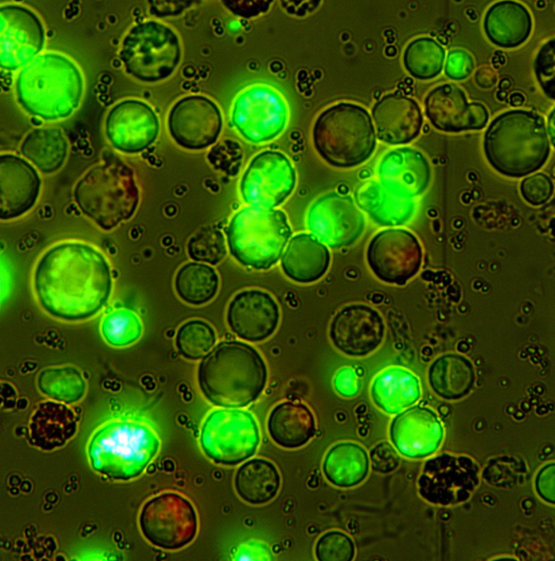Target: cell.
I'll return each mask as SVG.
<instances>
[{
    "label": "cell",
    "instance_id": "45",
    "mask_svg": "<svg viewBox=\"0 0 555 561\" xmlns=\"http://www.w3.org/2000/svg\"><path fill=\"white\" fill-rule=\"evenodd\" d=\"M534 73L543 93L555 99V42L547 40L538 50L534 60Z\"/></svg>",
    "mask_w": 555,
    "mask_h": 561
},
{
    "label": "cell",
    "instance_id": "2",
    "mask_svg": "<svg viewBox=\"0 0 555 561\" xmlns=\"http://www.w3.org/2000/svg\"><path fill=\"white\" fill-rule=\"evenodd\" d=\"M198 385L204 397L223 408H241L262 394L267 367L261 354L241 341H223L200 362Z\"/></svg>",
    "mask_w": 555,
    "mask_h": 561
},
{
    "label": "cell",
    "instance_id": "24",
    "mask_svg": "<svg viewBox=\"0 0 555 561\" xmlns=\"http://www.w3.org/2000/svg\"><path fill=\"white\" fill-rule=\"evenodd\" d=\"M379 183L390 193L413 199L423 194L431 182L427 157L412 147H398L386 152L378 164Z\"/></svg>",
    "mask_w": 555,
    "mask_h": 561
},
{
    "label": "cell",
    "instance_id": "11",
    "mask_svg": "<svg viewBox=\"0 0 555 561\" xmlns=\"http://www.w3.org/2000/svg\"><path fill=\"white\" fill-rule=\"evenodd\" d=\"M139 526L152 545L178 550L195 538L198 517L187 498L176 492H163L145 502L139 514Z\"/></svg>",
    "mask_w": 555,
    "mask_h": 561
},
{
    "label": "cell",
    "instance_id": "54",
    "mask_svg": "<svg viewBox=\"0 0 555 561\" xmlns=\"http://www.w3.org/2000/svg\"><path fill=\"white\" fill-rule=\"evenodd\" d=\"M475 81L477 85L483 89H488L494 86L497 81L495 71L489 67H481L476 71Z\"/></svg>",
    "mask_w": 555,
    "mask_h": 561
},
{
    "label": "cell",
    "instance_id": "8",
    "mask_svg": "<svg viewBox=\"0 0 555 561\" xmlns=\"http://www.w3.org/2000/svg\"><path fill=\"white\" fill-rule=\"evenodd\" d=\"M291 234L283 211L254 206L238 211L226 228L231 255L257 270L269 269L279 260Z\"/></svg>",
    "mask_w": 555,
    "mask_h": 561
},
{
    "label": "cell",
    "instance_id": "6",
    "mask_svg": "<svg viewBox=\"0 0 555 561\" xmlns=\"http://www.w3.org/2000/svg\"><path fill=\"white\" fill-rule=\"evenodd\" d=\"M312 138L317 153L337 168L358 166L376 149L370 114L356 103L340 102L322 111L314 123Z\"/></svg>",
    "mask_w": 555,
    "mask_h": 561
},
{
    "label": "cell",
    "instance_id": "39",
    "mask_svg": "<svg viewBox=\"0 0 555 561\" xmlns=\"http://www.w3.org/2000/svg\"><path fill=\"white\" fill-rule=\"evenodd\" d=\"M37 383L43 394L67 404L79 401L86 390L81 372L73 366L44 369L39 374Z\"/></svg>",
    "mask_w": 555,
    "mask_h": 561
},
{
    "label": "cell",
    "instance_id": "3",
    "mask_svg": "<svg viewBox=\"0 0 555 561\" xmlns=\"http://www.w3.org/2000/svg\"><path fill=\"white\" fill-rule=\"evenodd\" d=\"M483 150L490 166L503 176L520 178L534 173L551 152L544 118L524 109L499 114L484 133Z\"/></svg>",
    "mask_w": 555,
    "mask_h": 561
},
{
    "label": "cell",
    "instance_id": "10",
    "mask_svg": "<svg viewBox=\"0 0 555 561\" xmlns=\"http://www.w3.org/2000/svg\"><path fill=\"white\" fill-rule=\"evenodd\" d=\"M199 441L210 460L220 465L235 466L256 453L260 430L249 411L217 409L204 420Z\"/></svg>",
    "mask_w": 555,
    "mask_h": 561
},
{
    "label": "cell",
    "instance_id": "7",
    "mask_svg": "<svg viewBox=\"0 0 555 561\" xmlns=\"http://www.w3.org/2000/svg\"><path fill=\"white\" fill-rule=\"evenodd\" d=\"M159 447V438L146 424L115 420L94 433L88 444V456L98 473L113 480L128 481L144 472Z\"/></svg>",
    "mask_w": 555,
    "mask_h": 561
},
{
    "label": "cell",
    "instance_id": "38",
    "mask_svg": "<svg viewBox=\"0 0 555 561\" xmlns=\"http://www.w3.org/2000/svg\"><path fill=\"white\" fill-rule=\"evenodd\" d=\"M444 60V48L436 40L426 36L412 40L403 54L405 69L419 80L437 77L442 71Z\"/></svg>",
    "mask_w": 555,
    "mask_h": 561
},
{
    "label": "cell",
    "instance_id": "32",
    "mask_svg": "<svg viewBox=\"0 0 555 561\" xmlns=\"http://www.w3.org/2000/svg\"><path fill=\"white\" fill-rule=\"evenodd\" d=\"M427 376L432 391L447 401L466 397L473 389L476 378L472 362L457 353L436 358L429 366Z\"/></svg>",
    "mask_w": 555,
    "mask_h": 561
},
{
    "label": "cell",
    "instance_id": "23",
    "mask_svg": "<svg viewBox=\"0 0 555 561\" xmlns=\"http://www.w3.org/2000/svg\"><path fill=\"white\" fill-rule=\"evenodd\" d=\"M279 306L266 291L247 289L236 294L227 308V324L241 339L260 342L270 337L279 324Z\"/></svg>",
    "mask_w": 555,
    "mask_h": 561
},
{
    "label": "cell",
    "instance_id": "4",
    "mask_svg": "<svg viewBox=\"0 0 555 561\" xmlns=\"http://www.w3.org/2000/svg\"><path fill=\"white\" fill-rule=\"evenodd\" d=\"M83 77L76 64L64 55H38L17 75L15 91L19 104L44 120L70 116L83 95Z\"/></svg>",
    "mask_w": 555,
    "mask_h": 561
},
{
    "label": "cell",
    "instance_id": "33",
    "mask_svg": "<svg viewBox=\"0 0 555 561\" xmlns=\"http://www.w3.org/2000/svg\"><path fill=\"white\" fill-rule=\"evenodd\" d=\"M420 396L419 379L414 373L401 367L385 369L371 385L374 404L388 414H396L410 407Z\"/></svg>",
    "mask_w": 555,
    "mask_h": 561
},
{
    "label": "cell",
    "instance_id": "15",
    "mask_svg": "<svg viewBox=\"0 0 555 561\" xmlns=\"http://www.w3.org/2000/svg\"><path fill=\"white\" fill-rule=\"evenodd\" d=\"M295 184L296 172L289 158L280 151L264 150L249 163L240 182V192L251 206L273 208L291 195Z\"/></svg>",
    "mask_w": 555,
    "mask_h": 561
},
{
    "label": "cell",
    "instance_id": "28",
    "mask_svg": "<svg viewBox=\"0 0 555 561\" xmlns=\"http://www.w3.org/2000/svg\"><path fill=\"white\" fill-rule=\"evenodd\" d=\"M331 261L328 248L314 235H295L282 257L284 274L297 283H313L327 272Z\"/></svg>",
    "mask_w": 555,
    "mask_h": 561
},
{
    "label": "cell",
    "instance_id": "14",
    "mask_svg": "<svg viewBox=\"0 0 555 561\" xmlns=\"http://www.w3.org/2000/svg\"><path fill=\"white\" fill-rule=\"evenodd\" d=\"M423 258L417 237L406 229H386L369 242L366 260L373 274L389 284L404 285L420 270Z\"/></svg>",
    "mask_w": 555,
    "mask_h": 561
},
{
    "label": "cell",
    "instance_id": "16",
    "mask_svg": "<svg viewBox=\"0 0 555 561\" xmlns=\"http://www.w3.org/2000/svg\"><path fill=\"white\" fill-rule=\"evenodd\" d=\"M307 227L332 248L352 245L365 229V217L349 195L330 192L320 196L307 213Z\"/></svg>",
    "mask_w": 555,
    "mask_h": 561
},
{
    "label": "cell",
    "instance_id": "30",
    "mask_svg": "<svg viewBox=\"0 0 555 561\" xmlns=\"http://www.w3.org/2000/svg\"><path fill=\"white\" fill-rule=\"evenodd\" d=\"M271 439L286 449L307 444L315 435L316 425L311 410L303 403L285 401L276 405L267 419Z\"/></svg>",
    "mask_w": 555,
    "mask_h": 561
},
{
    "label": "cell",
    "instance_id": "56",
    "mask_svg": "<svg viewBox=\"0 0 555 561\" xmlns=\"http://www.w3.org/2000/svg\"><path fill=\"white\" fill-rule=\"evenodd\" d=\"M510 102L513 106H519L524 102V97L522 94L514 93L510 97Z\"/></svg>",
    "mask_w": 555,
    "mask_h": 561
},
{
    "label": "cell",
    "instance_id": "26",
    "mask_svg": "<svg viewBox=\"0 0 555 561\" xmlns=\"http://www.w3.org/2000/svg\"><path fill=\"white\" fill-rule=\"evenodd\" d=\"M372 116L378 138L392 145L413 141L423 125L418 103L400 92L382 96L374 104Z\"/></svg>",
    "mask_w": 555,
    "mask_h": 561
},
{
    "label": "cell",
    "instance_id": "25",
    "mask_svg": "<svg viewBox=\"0 0 555 561\" xmlns=\"http://www.w3.org/2000/svg\"><path fill=\"white\" fill-rule=\"evenodd\" d=\"M41 179L36 169L14 154L0 156V217L18 218L36 203Z\"/></svg>",
    "mask_w": 555,
    "mask_h": 561
},
{
    "label": "cell",
    "instance_id": "48",
    "mask_svg": "<svg viewBox=\"0 0 555 561\" xmlns=\"http://www.w3.org/2000/svg\"><path fill=\"white\" fill-rule=\"evenodd\" d=\"M474 69V60L465 50L453 49L448 53L445 74L452 80L466 79Z\"/></svg>",
    "mask_w": 555,
    "mask_h": 561
},
{
    "label": "cell",
    "instance_id": "31",
    "mask_svg": "<svg viewBox=\"0 0 555 561\" xmlns=\"http://www.w3.org/2000/svg\"><path fill=\"white\" fill-rule=\"evenodd\" d=\"M356 203L379 226L405 224L415 213L413 199L402 198L387 191L379 181H368L355 192Z\"/></svg>",
    "mask_w": 555,
    "mask_h": 561
},
{
    "label": "cell",
    "instance_id": "36",
    "mask_svg": "<svg viewBox=\"0 0 555 561\" xmlns=\"http://www.w3.org/2000/svg\"><path fill=\"white\" fill-rule=\"evenodd\" d=\"M21 152L43 173H53L64 164L68 142L59 128H36L26 135Z\"/></svg>",
    "mask_w": 555,
    "mask_h": 561
},
{
    "label": "cell",
    "instance_id": "55",
    "mask_svg": "<svg viewBox=\"0 0 555 561\" xmlns=\"http://www.w3.org/2000/svg\"><path fill=\"white\" fill-rule=\"evenodd\" d=\"M554 109H552L551 113L548 116V131L551 138V144H555V126H554Z\"/></svg>",
    "mask_w": 555,
    "mask_h": 561
},
{
    "label": "cell",
    "instance_id": "44",
    "mask_svg": "<svg viewBox=\"0 0 555 561\" xmlns=\"http://www.w3.org/2000/svg\"><path fill=\"white\" fill-rule=\"evenodd\" d=\"M354 555L353 540L339 530L324 533L315 545V556L319 561H351Z\"/></svg>",
    "mask_w": 555,
    "mask_h": 561
},
{
    "label": "cell",
    "instance_id": "22",
    "mask_svg": "<svg viewBox=\"0 0 555 561\" xmlns=\"http://www.w3.org/2000/svg\"><path fill=\"white\" fill-rule=\"evenodd\" d=\"M444 436L442 424L431 408L414 406L391 421L389 437L400 454L421 459L434 454Z\"/></svg>",
    "mask_w": 555,
    "mask_h": 561
},
{
    "label": "cell",
    "instance_id": "35",
    "mask_svg": "<svg viewBox=\"0 0 555 561\" xmlns=\"http://www.w3.org/2000/svg\"><path fill=\"white\" fill-rule=\"evenodd\" d=\"M369 458L360 444L350 441L333 445L325 455L323 472L326 479L340 488L360 484L368 475Z\"/></svg>",
    "mask_w": 555,
    "mask_h": 561
},
{
    "label": "cell",
    "instance_id": "19",
    "mask_svg": "<svg viewBox=\"0 0 555 561\" xmlns=\"http://www.w3.org/2000/svg\"><path fill=\"white\" fill-rule=\"evenodd\" d=\"M385 324L373 307L354 303L344 306L333 317L329 336L340 352L351 357H364L382 343Z\"/></svg>",
    "mask_w": 555,
    "mask_h": 561
},
{
    "label": "cell",
    "instance_id": "13",
    "mask_svg": "<svg viewBox=\"0 0 555 561\" xmlns=\"http://www.w3.org/2000/svg\"><path fill=\"white\" fill-rule=\"evenodd\" d=\"M288 109L273 88L256 85L241 92L234 101L231 122L237 132L255 144L278 137L287 125Z\"/></svg>",
    "mask_w": 555,
    "mask_h": 561
},
{
    "label": "cell",
    "instance_id": "40",
    "mask_svg": "<svg viewBox=\"0 0 555 561\" xmlns=\"http://www.w3.org/2000/svg\"><path fill=\"white\" fill-rule=\"evenodd\" d=\"M175 342L178 352L184 358L198 360L215 345L216 333L206 321L193 319L180 326Z\"/></svg>",
    "mask_w": 555,
    "mask_h": 561
},
{
    "label": "cell",
    "instance_id": "1",
    "mask_svg": "<svg viewBox=\"0 0 555 561\" xmlns=\"http://www.w3.org/2000/svg\"><path fill=\"white\" fill-rule=\"evenodd\" d=\"M34 288L42 308L65 321H82L96 315L112 290L108 261L93 246L62 242L38 261Z\"/></svg>",
    "mask_w": 555,
    "mask_h": 561
},
{
    "label": "cell",
    "instance_id": "47",
    "mask_svg": "<svg viewBox=\"0 0 555 561\" xmlns=\"http://www.w3.org/2000/svg\"><path fill=\"white\" fill-rule=\"evenodd\" d=\"M554 190L551 178L539 172L524 178L520 183V193L523 199L533 206L546 203Z\"/></svg>",
    "mask_w": 555,
    "mask_h": 561
},
{
    "label": "cell",
    "instance_id": "43",
    "mask_svg": "<svg viewBox=\"0 0 555 561\" xmlns=\"http://www.w3.org/2000/svg\"><path fill=\"white\" fill-rule=\"evenodd\" d=\"M527 474L525 463L514 456H498L484 468L483 478L497 487H513Z\"/></svg>",
    "mask_w": 555,
    "mask_h": 561
},
{
    "label": "cell",
    "instance_id": "49",
    "mask_svg": "<svg viewBox=\"0 0 555 561\" xmlns=\"http://www.w3.org/2000/svg\"><path fill=\"white\" fill-rule=\"evenodd\" d=\"M373 470L389 473L399 464V457L393 447L387 442L377 444L370 452Z\"/></svg>",
    "mask_w": 555,
    "mask_h": 561
},
{
    "label": "cell",
    "instance_id": "20",
    "mask_svg": "<svg viewBox=\"0 0 555 561\" xmlns=\"http://www.w3.org/2000/svg\"><path fill=\"white\" fill-rule=\"evenodd\" d=\"M105 129L113 147L121 152L134 154L154 143L159 134V119L146 102L126 99L109 111Z\"/></svg>",
    "mask_w": 555,
    "mask_h": 561
},
{
    "label": "cell",
    "instance_id": "29",
    "mask_svg": "<svg viewBox=\"0 0 555 561\" xmlns=\"http://www.w3.org/2000/svg\"><path fill=\"white\" fill-rule=\"evenodd\" d=\"M74 412L65 404L45 401L38 404L29 424L30 443L50 451L65 445L76 433Z\"/></svg>",
    "mask_w": 555,
    "mask_h": 561
},
{
    "label": "cell",
    "instance_id": "41",
    "mask_svg": "<svg viewBox=\"0 0 555 561\" xmlns=\"http://www.w3.org/2000/svg\"><path fill=\"white\" fill-rule=\"evenodd\" d=\"M101 332L110 345L124 347L139 339L142 334V324L132 311L119 309L104 317Z\"/></svg>",
    "mask_w": 555,
    "mask_h": 561
},
{
    "label": "cell",
    "instance_id": "42",
    "mask_svg": "<svg viewBox=\"0 0 555 561\" xmlns=\"http://www.w3.org/2000/svg\"><path fill=\"white\" fill-rule=\"evenodd\" d=\"M190 258L216 265L226 256V245L220 230L207 227L192 236L187 244Z\"/></svg>",
    "mask_w": 555,
    "mask_h": 561
},
{
    "label": "cell",
    "instance_id": "46",
    "mask_svg": "<svg viewBox=\"0 0 555 561\" xmlns=\"http://www.w3.org/2000/svg\"><path fill=\"white\" fill-rule=\"evenodd\" d=\"M242 158L243 151L240 144L232 140L218 143L208 154L213 167L228 175H235L239 171Z\"/></svg>",
    "mask_w": 555,
    "mask_h": 561
},
{
    "label": "cell",
    "instance_id": "52",
    "mask_svg": "<svg viewBox=\"0 0 555 561\" xmlns=\"http://www.w3.org/2000/svg\"><path fill=\"white\" fill-rule=\"evenodd\" d=\"M335 390L344 397H352L358 393L359 386L355 371L351 367L339 369L333 379Z\"/></svg>",
    "mask_w": 555,
    "mask_h": 561
},
{
    "label": "cell",
    "instance_id": "51",
    "mask_svg": "<svg viewBox=\"0 0 555 561\" xmlns=\"http://www.w3.org/2000/svg\"><path fill=\"white\" fill-rule=\"evenodd\" d=\"M554 463L544 465L535 477V489L538 495L546 502L554 504Z\"/></svg>",
    "mask_w": 555,
    "mask_h": 561
},
{
    "label": "cell",
    "instance_id": "34",
    "mask_svg": "<svg viewBox=\"0 0 555 561\" xmlns=\"http://www.w3.org/2000/svg\"><path fill=\"white\" fill-rule=\"evenodd\" d=\"M281 478L277 467L263 458H253L236 471L234 486L239 497L251 505H263L278 494Z\"/></svg>",
    "mask_w": 555,
    "mask_h": 561
},
{
    "label": "cell",
    "instance_id": "18",
    "mask_svg": "<svg viewBox=\"0 0 555 561\" xmlns=\"http://www.w3.org/2000/svg\"><path fill=\"white\" fill-rule=\"evenodd\" d=\"M1 67L15 71L28 65L43 49L45 29L38 15L19 4L2 5Z\"/></svg>",
    "mask_w": 555,
    "mask_h": 561
},
{
    "label": "cell",
    "instance_id": "21",
    "mask_svg": "<svg viewBox=\"0 0 555 561\" xmlns=\"http://www.w3.org/2000/svg\"><path fill=\"white\" fill-rule=\"evenodd\" d=\"M424 107L431 124L448 133L481 130L489 119L487 108L479 102H468L465 92L453 83L441 84L430 90Z\"/></svg>",
    "mask_w": 555,
    "mask_h": 561
},
{
    "label": "cell",
    "instance_id": "27",
    "mask_svg": "<svg viewBox=\"0 0 555 561\" xmlns=\"http://www.w3.org/2000/svg\"><path fill=\"white\" fill-rule=\"evenodd\" d=\"M529 10L517 1H499L491 5L483 19L484 32L491 43L512 49L525 43L532 31Z\"/></svg>",
    "mask_w": 555,
    "mask_h": 561
},
{
    "label": "cell",
    "instance_id": "17",
    "mask_svg": "<svg viewBox=\"0 0 555 561\" xmlns=\"http://www.w3.org/2000/svg\"><path fill=\"white\" fill-rule=\"evenodd\" d=\"M223 126L217 104L203 95H188L178 100L168 115L171 137L181 147L202 150L214 144Z\"/></svg>",
    "mask_w": 555,
    "mask_h": 561
},
{
    "label": "cell",
    "instance_id": "5",
    "mask_svg": "<svg viewBox=\"0 0 555 561\" xmlns=\"http://www.w3.org/2000/svg\"><path fill=\"white\" fill-rule=\"evenodd\" d=\"M74 199L83 214L109 231L130 219L138 207L134 172L121 159L107 158L77 182Z\"/></svg>",
    "mask_w": 555,
    "mask_h": 561
},
{
    "label": "cell",
    "instance_id": "12",
    "mask_svg": "<svg viewBox=\"0 0 555 561\" xmlns=\"http://www.w3.org/2000/svg\"><path fill=\"white\" fill-rule=\"evenodd\" d=\"M417 485L420 496L429 503L458 505L479 485V466L468 456L441 453L424 463Z\"/></svg>",
    "mask_w": 555,
    "mask_h": 561
},
{
    "label": "cell",
    "instance_id": "50",
    "mask_svg": "<svg viewBox=\"0 0 555 561\" xmlns=\"http://www.w3.org/2000/svg\"><path fill=\"white\" fill-rule=\"evenodd\" d=\"M274 559L270 547L261 541L250 540L241 544L234 553V560L269 561Z\"/></svg>",
    "mask_w": 555,
    "mask_h": 561
},
{
    "label": "cell",
    "instance_id": "53",
    "mask_svg": "<svg viewBox=\"0 0 555 561\" xmlns=\"http://www.w3.org/2000/svg\"><path fill=\"white\" fill-rule=\"evenodd\" d=\"M223 3L230 11L243 18H251L264 13L271 5V2L268 1H225Z\"/></svg>",
    "mask_w": 555,
    "mask_h": 561
},
{
    "label": "cell",
    "instance_id": "9",
    "mask_svg": "<svg viewBox=\"0 0 555 561\" xmlns=\"http://www.w3.org/2000/svg\"><path fill=\"white\" fill-rule=\"evenodd\" d=\"M119 56L127 73L140 81L153 83L174 73L180 63L182 49L172 28L148 20L129 30Z\"/></svg>",
    "mask_w": 555,
    "mask_h": 561
},
{
    "label": "cell",
    "instance_id": "37",
    "mask_svg": "<svg viewBox=\"0 0 555 561\" xmlns=\"http://www.w3.org/2000/svg\"><path fill=\"white\" fill-rule=\"evenodd\" d=\"M219 277L211 266L189 262L178 270L175 290L190 305L200 306L210 302L217 294Z\"/></svg>",
    "mask_w": 555,
    "mask_h": 561
}]
</instances>
